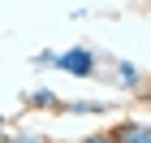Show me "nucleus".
<instances>
[{"mask_svg": "<svg viewBox=\"0 0 151 143\" xmlns=\"http://www.w3.org/2000/svg\"><path fill=\"white\" fill-rule=\"evenodd\" d=\"M78 143H112V134H86V139H78Z\"/></svg>", "mask_w": 151, "mask_h": 143, "instance_id": "obj_6", "label": "nucleus"}, {"mask_svg": "<svg viewBox=\"0 0 151 143\" xmlns=\"http://www.w3.org/2000/svg\"><path fill=\"white\" fill-rule=\"evenodd\" d=\"M0 139H4V117H0Z\"/></svg>", "mask_w": 151, "mask_h": 143, "instance_id": "obj_7", "label": "nucleus"}, {"mask_svg": "<svg viewBox=\"0 0 151 143\" xmlns=\"http://www.w3.org/2000/svg\"><path fill=\"white\" fill-rule=\"evenodd\" d=\"M4 143H47L43 134H35V130H17V134H9Z\"/></svg>", "mask_w": 151, "mask_h": 143, "instance_id": "obj_5", "label": "nucleus"}, {"mask_svg": "<svg viewBox=\"0 0 151 143\" xmlns=\"http://www.w3.org/2000/svg\"><path fill=\"white\" fill-rule=\"evenodd\" d=\"M52 65L65 70V74H73V78H91V74H95V52H86V48H69V52H56Z\"/></svg>", "mask_w": 151, "mask_h": 143, "instance_id": "obj_1", "label": "nucleus"}, {"mask_svg": "<svg viewBox=\"0 0 151 143\" xmlns=\"http://www.w3.org/2000/svg\"><path fill=\"white\" fill-rule=\"evenodd\" d=\"M116 74H121V83H125V87H138V70H134L129 61H121V65H116Z\"/></svg>", "mask_w": 151, "mask_h": 143, "instance_id": "obj_4", "label": "nucleus"}, {"mask_svg": "<svg viewBox=\"0 0 151 143\" xmlns=\"http://www.w3.org/2000/svg\"><path fill=\"white\" fill-rule=\"evenodd\" d=\"M26 104H39V108H60V100L52 91H35V95H26Z\"/></svg>", "mask_w": 151, "mask_h": 143, "instance_id": "obj_3", "label": "nucleus"}, {"mask_svg": "<svg viewBox=\"0 0 151 143\" xmlns=\"http://www.w3.org/2000/svg\"><path fill=\"white\" fill-rule=\"evenodd\" d=\"M112 134V143H151V121H121Z\"/></svg>", "mask_w": 151, "mask_h": 143, "instance_id": "obj_2", "label": "nucleus"}]
</instances>
